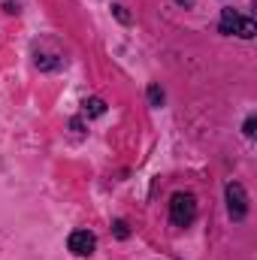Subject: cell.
Listing matches in <instances>:
<instances>
[{"instance_id":"1","label":"cell","mask_w":257,"mask_h":260,"mask_svg":"<svg viewBox=\"0 0 257 260\" xmlns=\"http://www.w3.org/2000/svg\"><path fill=\"white\" fill-rule=\"evenodd\" d=\"M218 30L224 34V37H242V40H251L257 34V24L248 18V15H239L233 6H224L221 9V21H218Z\"/></svg>"},{"instance_id":"2","label":"cell","mask_w":257,"mask_h":260,"mask_svg":"<svg viewBox=\"0 0 257 260\" xmlns=\"http://www.w3.org/2000/svg\"><path fill=\"white\" fill-rule=\"evenodd\" d=\"M194 218H197V197L185 194V191L173 194V200H170V221L176 227H191Z\"/></svg>"},{"instance_id":"3","label":"cell","mask_w":257,"mask_h":260,"mask_svg":"<svg viewBox=\"0 0 257 260\" xmlns=\"http://www.w3.org/2000/svg\"><path fill=\"white\" fill-rule=\"evenodd\" d=\"M224 194H227V212H230V218H233V221H245V215H248V197H245V188H242L239 182H227Z\"/></svg>"},{"instance_id":"4","label":"cell","mask_w":257,"mask_h":260,"mask_svg":"<svg viewBox=\"0 0 257 260\" xmlns=\"http://www.w3.org/2000/svg\"><path fill=\"white\" fill-rule=\"evenodd\" d=\"M67 245H70V251L76 257H91L94 248H97V236L91 230H73L70 239H67Z\"/></svg>"},{"instance_id":"5","label":"cell","mask_w":257,"mask_h":260,"mask_svg":"<svg viewBox=\"0 0 257 260\" xmlns=\"http://www.w3.org/2000/svg\"><path fill=\"white\" fill-rule=\"evenodd\" d=\"M103 112H106V103H103L100 97L85 100V115H88V118H97V115H103Z\"/></svg>"},{"instance_id":"6","label":"cell","mask_w":257,"mask_h":260,"mask_svg":"<svg viewBox=\"0 0 257 260\" xmlns=\"http://www.w3.org/2000/svg\"><path fill=\"white\" fill-rule=\"evenodd\" d=\"M148 103H151V106H160V103H164V91H160L157 85H148Z\"/></svg>"},{"instance_id":"7","label":"cell","mask_w":257,"mask_h":260,"mask_svg":"<svg viewBox=\"0 0 257 260\" xmlns=\"http://www.w3.org/2000/svg\"><path fill=\"white\" fill-rule=\"evenodd\" d=\"M112 227H115V236H118V239H127V236H130V230H127V224H124V221H115Z\"/></svg>"},{"instance_id":"8","label":"cell","mask_w":257,"mask_h":260,"mask_svg":"<svg viewBox=\"0 0 257 260\" xmlns=\"http://www.w3.org/2000/svg\"><path fill=\"white\" fill-rule=\"evenodd\" d=\"M254 127H257V121H254V115H251V118H245V136H254Z\"/></svg>"}]
</instances>
